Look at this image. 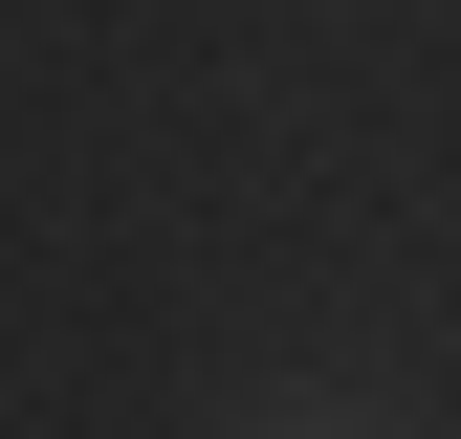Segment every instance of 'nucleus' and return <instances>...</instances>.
<instances>
[{
  "label": "nucleus",
  "mask_w": 461,
  "mask_h": 439,
  "mask_svg": "<svg viewBox=\"0 0 461 439\" xmlns=\"http://www.w3.org/2000/svg\"><path fill=\"white\" fill-rule=\"evenodd\" d=\"M242 439H352V417H242Z\"/></svg>",
  "instance_id": "nucleus-1"
}]
</instances>
